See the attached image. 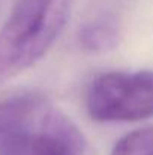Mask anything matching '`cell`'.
I'll use <instances>...</instances> for the list:
<instances>
[{
    "mask_svg": "<svg viewBox=\"0 0 153 155\" xmlns=\"http://www.w3.org/2000/svg\"><path fill=\"white\" fill-rule=\"evenodd\" d=\"M72 0H15L0 29V84L41 60L62 33Z\"/></svg>",
    "mask_w": 153,
    "mask_h": 155,
    "instance_id": "obj_1",
    "label": "cell"
},
{
    "mask_svg": "<svg viewBox=\"0 0 153 155\" xmlns=\"http://www.w3.org/2000/svg\"><path fill=\"white\" fill-rule=\"evenodd\" d=\"M96 122H140L153 117V71H113L98 75L86 94Z\"/></svg>",
    "mask_w": 153,
    "mask_h": 155,
    "instance_id": "obj_2",
    "label": "cell"
},
{
    "mask_svg": "<svg viewBox=\"0 0 153 155\" xmlns=\"http://www.w3.org/2000/svg\"><path fill=\"white\" fill-rule=\"evenodd\" d=\"M0 155H87V145L65 113L47 105L33 124L0 137Z\"/></svg>",
    "mask_w": 153,
    "mask_h": 155,
    "instance_id": "obj_3",
    "label": "cell"
},
{
    "mask_svg": "<svg viewBox=\"0 0 153 155\" xmlns=\"http://www.w3.org/2000/svg\"><path fill=\"white\" fill-rule=\"evenodd\" d=\"M45 107V98L38 92H24L0 101V137L33 124Z\"/></svg>",
    "mask_w": 153,
    "mask_h": 155,
    "instance_id": "obj_4",
    "label": "cell"
},
{
    "mask_svg": "<svg viewBox=\"0 0 153 155\" xmlns=\"http://www.w3.org/2000/svg\"><path fill=\"white\" fill-rule=\"evenodd\" d=\"M122 38L119 18L110 14L99 15L86 23L78 32V42L87 53H108L114 50Z\"/></svg>",
    "mask_w": 153,
    "mask_h": 155,
    "instance_id": "obj_5",
    "label": "cell"
},
{
    "mask_svg": "<svg viewBox=\"0 0 153 155\" xmlns=\"http://www.w3.org/2000/svg\"><path fill=\"white\" fill-rule=\"evenodd\" d=\"M111 155H153V125L132 130L120 137Z\"/></svg>",
    "mask_w": 153,
    "mask_h": 155,
    "instance_id": "obj_6",
    "label": "cell"
}]
</instances>
